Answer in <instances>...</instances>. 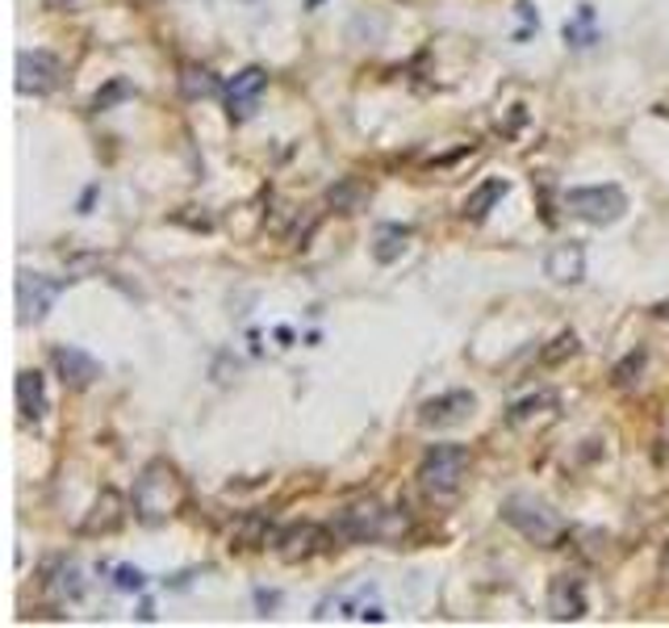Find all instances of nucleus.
Here are the masks:
<instances>
[{
	"mask_svg": "<svg viewBox=\"0 0 669 628\" xmlns=\"http://www.w3.org/2000/svg\"><path fill=\"white\" fill-rule=\"evenodd\" d=\"M180 92H185L189 101H197V97H218V92H223V80L209 68H201V63H185V68H180Z\"/></svg>",
	"mask_w": 669,
	"mask_h": 628,
	"instance_id": "obj_21",
	"label": "nucleus"
},
{
	"mask_svg": "<svg viewBox=\"0 0 669 628\" xmlns=\"http://www.w3.org/2000/svg\"><path fill=\"white\" fill-rule=\"evenodd\" d=\"M557 406H561V394H557V390H535V394H528V399L511 402V411H506V423H511V428H523V423H540V419L557 415Z\"/></svg>",
	"mask_w": 669,
	"mask_h": 628,
	"instance_id": "obj_17",
	"label": "nucleus"
},
{
	"mask_svg": "<svg viewBox=\"0 0 669 628\" xmlns=\"http://www.w3.org/2000/svg\"><path fill=\"white\" fill-rule=\"evenodd\" d=\"M666 575H669V549H666Z\"/></svg>",
	"mask_w": 669,
	"mask_h": 628,
	"instance_id": "obj_30",
	"label": "nucleus"
},
{
	"mask_svg": "<svg viewBox=\"0 0 669 628\" xmlns=\"http://www.w3.org/2000/svg\"><path fill=\"white\" fill-rule=\"evenodd\" d=\"M469 465H473V457H469L464 444H431L427 453H423V461H419L414 478H419V487H423L427 499L447 503V499L461 494L464 478H469Z\"/></svg>",
	"mask_w": 669,
	"mask_h": 628,
	"instance_id": "obj_3",
	"label": "nucleus"
},
{
	"mask_svg": "<svg viewBox=\"0 0 669 628\" xmlns=\"http://www.w3.org/2000/svg\"><path fill=\"white\" fill-rule=\"evenodd\" d=\"M411 227H402V223H381L377 235H373V256H377V264H394L402 252H406V244H411Z\"/></svg>",
	"mask_w": 669,
	"mask_h": 628,
	"instance_id": "obj_20",
	"label": "nucleus"
},
{
	"mask_svg": "<svg viewBox=\"0 0 669 628\" xmlns=\"http://www.w3.org/2000/svg\"><path fill=\"white\" fill-rule=\"evenodd\" d=\"M68 290V281H51L42 273H18V318L21 323H42L51 302Z\"/></svg>",
	"mask_w": 669,
	"mask_h": 628,
	"instance_id": "obj_8",
	"label": "nucleus"
},
{
	"mask_svg": "<svg viewBox=\"0 0 669 628\" xmlns=\"http://www.w3.org/2000/svg\"><path fill=\"white\" fill-rule=\"evenodd\" d=\"M63 85V59L51 51H21L18 55V92L26 97H51Z\"/></svg>",
	"mask_w": 669,
	"mask_h": 628,
	"instance_id": "obj_7",
	"label": "nucleus"
},
{
	"mask_svg": "<svg viewBox=\"0 0 669 628\" xmlns=\"http://www.w3.org/2000/svg\"><path fill=\"white\" fill-rule=\"evenodd\" d=\"M51 365H55V373H59V382L68 385V390H88V385L101 377L97 356H88V352L76 349V344H59V349H51Z\"/></svg>",
	"mask_w": 669,
	"mask_h": 628,
	"instance_id": "obj_11",
	"label": "nucleus"
},
{
	"mask_svg": "<svg viewBox=\"0 0 669 628\" xmlns=\"http://www.w3.org/2000/svg\"><path fill=\"white\" fill-rule=\"evenodd\" d=\"M18 411L21 423H42V415H47V385H42L38 369H21L18 373Z\"/></svg>",
	"mask_w": 669,
	"mask_h": 628,
	"instance_id": "obj_16",
	"label": "nucleus"
},
{
	"mask_svg": "<svg viewBox=\"0 0 669 628\" xmlns=\"http://www.w3.org/2000/svg\"><path fill=\"white\" fill-rule=\"evenodd\" d=\"M268 537H276L273 520H268V516H259V511H247V516H239L235 528H230V549H239V553H256V549L268 544Z\"/></svg>",
	"mask_w": 669,
	"mask_h": 628,
	"instance_id": "obj_18",
	"label": "nucleus"
},
{
	"mask_svg": "<svg viewBox=\"0 0 669 628\" xmlns=\"http://www.w3.org/2000/svg\"><path fill=\"white\" fill-rule=\"evenodd\" d=\"M185 503H189V487H185V478H180V470H176L173 461L155 457V461H147L138 470L135 490H130V507H135V520L142 528L168 523L173 516H180Z\"/></svg>",
	"mask_w": 669,
	"mask_h": 628,
	"instance_id": "obj_1",
	"label": "nucleus"
},
{
	"mask_svg": "<svg viewBox=\"0 0 669 628\" xmlns=\"http://www.w3.org/2000/svg\"><path fill=\"white\" fill-rule=\"evenodd\" d=\"M331 541H335L331 528H323V523H314V520H297V523H285L273 537V553L285 561V566H302V561L323 558L326 549H331Z\"/></svg>",
	"mask_w": 669,
	"mask_h": 628,
	"instance_id": "obj_6",
	"label": "nucleus"
},
{
	"mask_svg": "<svg viewBox=\"0 0 669 628\" xmlns=\"http://www.w3.org/2000/svg\"><path fill=\"white\" fill-rule=\"evenodd\" d=\"M121 523H126V499H121L118 490L105 487L97 494L92 511L85 516V523H80V537H109V532H118Z\"/></svg>",
	"mask_w": 669,
	"mask_h": 628,
	"instance_id": "obj_13",
	"label": "nucleus"
},
{
	"mask_svg": "<svg viewBox=\"0 0 669 628\" xmlns=\"http://www.w3.org/2000/svg\"><path fill=\"white\" fill-rule=\"evenodd\" d=\"M326 202L340 209V214H361L368 206V185L356 180V176H347V180H340L335 189L326 193Z\"/></svg>",
	"mask_w": 669,
	"mask_h": 628,
	"instance_id": "obj_22",
	"label": "nucleus"
},
{
	"mask_svg": "<svg viewBox=\"0 0 669 628\" xmlns=\"http://www.w3.org/2000/svg\"><path fill=\"white\" fill-rule=\"evenodd\" d=\"M565 209L573 218L590 223V227H611V223L623 218L628 197H623L619 185H582V189L565 193Z\"/></svg>",
	"mask_w": 669,
	"mask_h": 628,
	"instance_id": "obj_5",
	"label": "nucleus"
},
{
	"mask_svg": "<svg viewBox=\"0 0 669 628\" xmlns=\"http://www.w3.org/2000/svg\"><path fill=\"white\" fill-rule=\"evenodd\" d=\"M126 97H135V85H130V80H109V85L101 88V92H97V97H92V109H97V114H101V109H114V105L118 101H126Z\"/></svg>",
	"mask_w": 669,
	"mask_h": 628,
	"instance_id": "obj_26",
	"label": "nucleus"
},
{
	"mask_svg": "<svg viewBox=\"0 0 669 628\" xmlns=\"http://www.w3.org/2000/svg\"><path fill=\"white\" fill-rule=\"evenodd\" d=\"M71 4H80V0H42V9H51V13H63Z\"/></svg>",
	"mask_w": 669,
	"mask_h": 628,
	"instance_id": "obj_28",
	"label": "nucleus"
},
{
	"mask_svg": "<svg viewBox=\"0 0 669 628\" xmlns=\"http://www.w3.org/2000/svg\"><path fill=\"white\" fill-rule=\"evenodd\" d=\"M331 532H335V541L344 544H368V541H394L406 532V520L390 511V507L381 503V499H356V503H347L335 523H331Z\"/></svg>",
	"mask_w": 669,
	"mask_h": 628,
	"instance_id": "obj_2",
	"label": "nucleus"
},
{
	"mask_svg": "<svg viewBox=\"0 0 669 628\" xmlns=\"http://www.w3.org/2000/svg\"><path fill=\"white\" fill-rule=\"evenodd\" d=\"M590 21H594V9L582 4V9H578V21H565V42H573V47H590V42H594Z\"/></svg>",
	"mask_w": 669,
	"mask_h": 628,
	"instance_id": "obj_25",
	"label": "nucleus"
},
{
	"mask_svg": "<svg viewBox=\"0 0 669 628\" xmlns=\"http://www.w3.org/2000/svg\"><path fill=\"white\" fill-rule=\"evenodd\" d=\"M114 582H118V591H142V587H147V575L135 570V566H118V578H114Z\"/></svg>",
	"mask_w": 669,
	"mask_h": 628,
	"instance_id": "obj_27",
	"label": "nucleus"
},
{
	"mask_svg": "<svg viewBox=\"0 0 669 628\" xmlns=\"http://www.w3.org/2000/svg\"><path fill=\"white\" fill-rule=\"evenodd\" d=\"M578 349H582V344H578V335H573V332H561V335H557V340L549 344V349L540 352V365H561V361H569V356H578Z\"/></svg>",
	"mask_w": 669,
	"mask_h": 628,
	"instance_id": "obj_23",
	"label": "nucleus"
},
{
	"mask_svg": "<svg viewBox=\"0 0 669 628\" xmlns=\"http://www.w3.org/2000/svg\"><path fill=\"white\" fill-rule=\"evenodd\" d=\"M502 520L511 523L523 541L544 544V549H557L569 532L565 520H561L544 499H535V494H511V499L502 503Z\"/></svg>",
	"mask_w": 669,
	"mask_h": 628,
	"instance_id": "obj_4",
	"label": "nucleus"
},
{
	"mask_svg": "<svg viewBox=\"0 0 669 628\" xmlns=\"http://www.w3.org/2000/svg\"><path fill=\"white\" fill-rule=\"evenodd\" d=\"M645 361H649V356H645V349L628 352V356H623V361H619V365L611 369V382H616L619 390H628V385H632L636 377H640V369H645Z\"/></svg>",
	"mask_w": 669,
	"mask_h": 628,
	"instance_id": "obj_24",
	"label": "nucleus"
},
{
	"mask_svg": "<svg viewBox=\"0 0 669 628\" xmlns=\"http://www.w3.org/2000/svg\"><path fill=\"white\" fill-rule=\"evenodd\" d=\"M473 406H478L473 390H447L419 406V423L423 428H461L464 419L473 415Z\"/></svg>",
	"mask_w": 669,
	"mask_h": 628,
	"instance_id": "obj_9",
	"label": "nucleus"
},
{
	"mask_svg": "<svg viewBox=\"0 0 669 628\" xmlns=\"http://www.w3.org/2000/svg\"><path fill=\"white\" fill-rule=\"evenodd\" d=\"M544 273H549L557 285H578L586 277V247L582 244H557L544 256Z\"/></svg>",
	"mask_w": 669,
	"mask_h": 628,
	"instance_id": "obj_15",
	"label": "nucleus"
},
{
	"mask_svg": "<svg viewBox=\"0 0 669 628\" xmlns=\"http://www.w3.org/2000/svg\"><path fill=\"white\" fill-rule=\"evenodd\" d=\"M42 587L55 595V599H63V604H76L80 595H85V578H80V566L71 558H51L42 566Z\"/></svg>",
	"mask_w": 669,
	"mask_h": 628,
	"instance_id": "obj_14",
	"label": "nucleus"
},
{
	"mask_svg": "<svg viewBox=\"0 0 669 628\" xmlns=\"http://www.w3.org/2000/svg\"><path fill=\"white\" fill-rule=\"evenodd\" d=\"M544 608L552 620H582L586 616V582L582 575H557L549 582Z\"/></svg>",
	"mask_w": 669,
	"mask_h": 628,
	"instance_id": "obj_12",
	"label": "nucleus"
},
{
	"mask_svg": "<svg viewBox=\"0 0 669 628\" xmlns=\"http://www.w3.org/2000/svg\"><path fill=\"white\" fill-rule=\"evenodd\" d=\"M264 88H268V71L264 68H243L239 76L226 85V114H230V122H247V118L256 114Z\"/></svg>",
	"mask_w": 669,
	"mask_h": 628,
	"instance_id": "obj_10",
	"label": "nucleus"
},
{
	"mask_svg": "<svg viewBox=\"0 0 669 628\" xmlns=\"http://www.w3.org/2000/svg\"><path fill=\"white\" fill-rule=\"evenodd\" d=\"M652 314H657V318H669V302H657V306H652Z\"/></svg>",
	"mask_w": 669,
	"mask_h": 628,
	"instance_id": "obj_29",
	"label": "nucleus"
},
{
	"mask_svg": "<svg viewBox=\"0 0 669 628\" xmlns=\"http://www.w3.org/2000/svg\"><path fill=\"white\" fill-rule=\"evenodd\" d=\"M506 197V180H498V176H490V180H481L478 189L464 197V206H461V218L464 223H481L490 209L498 206Z\"/></svg>",
	"mask_w": 669,
	"mask_h": 628,
	"instance_id": "obj_19",
	"label": "nucleus"
}]
</instances>
